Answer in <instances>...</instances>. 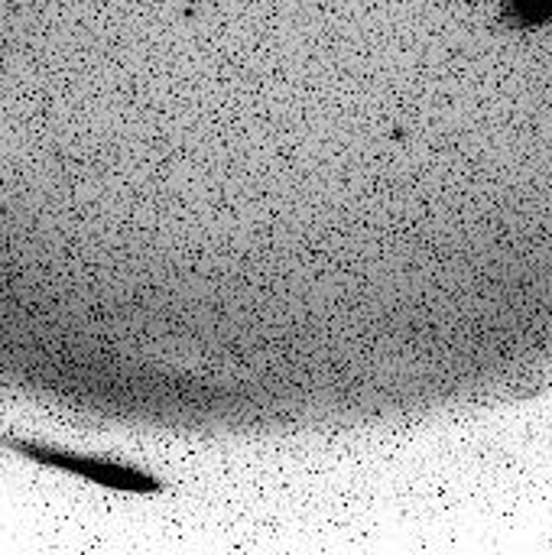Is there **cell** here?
<instances>
[{
    "mask_svg": "<svg viewBox=\"0 0 552 555\" xmlns=\"http://www.w3.org/2000/svg\"><path fill=\"white\" fill-rule=\"evenodd\" d=\"M504 20L521 29H534L552 20V0H504Z\"/></svg>",
    "mask_w": 552,
    "mask_h": 555,
    "instance_id": "2",
    "label": "cell"
},
{
    "mask_svg": "<svg viewBox=\"0 0 552 555\" xmlns=\"http://www.w3.org/2000/svg\"><path fill=\"white\" fill-rule=\"evenodd\" d=\"M7 449L20 452L23 459H33L39 465H49V468H59V472H72L85 481H94L101 488H111V491H130V494H156L159 491V481L140 468H127V465H117V462H104V459H85V455H72V452H62V449H52V446H39V442H26V439H0Z\"/></svg>",
    "mask_w": 552,
    "mask_h": 555,
    "instance_id": "1",
    "label": "cell"
}]
</instances>
